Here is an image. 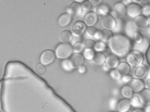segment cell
I'll return each mask as SVG.
<instances>
[{
  "mask_svg": "<svg viewBox=\"0 0 150 112\" xmlns=\"http://www.w3.org/2000/svg\"><path fill=\"white\" fill-rule=\"evenodd\" d=\"M109 47L112 52L116 56L123 57L129 53L131 47L130 40L127 36L118 34L113 36L109 41Z\"/></svg>",
  "mask_w": 150,
  "mask_h": 112,
  "instance_id": "cell-1",
  "label": "cell"
},
{
  "mask_svg": "<svg viewBox=\"0 0 150 112\" xmlns=\"http://www.w3.org/2000/svg\"><path fill=\"white\" fill-rule=\"evenodd\" d=\"M73 48L69 43H61L57 46L55 50L56 57L59 59L69 57L73 53Z\"/></svg>",
  "mask_w": 150,
  "mask_h": 112,
  "instance_id": "cell-2",
  "label": "cell"
},
{
  "mask_svg": "<svg viewBox=\"0 0 150 112\" xmlns=\"http://www.w3.org/2000/svg\"><path fill=\"white\" fill-rule=\"evenodd\" d=\"M144 60L143 53L139 50L134 49L128 54L127 57V62L130 66H136L142 64Z\"/></svg>",
  "mask_w": 150,
  "mask_h": 112,
  "instance_id": "cell-3",
  "label": "cell"
},
{
  "mask_svg": "<svg viewBox=\"0 0 150 112\" xmlns=\"http://www.w3.org/2000/svg\"><path fill=\"white\" fill-rule=\"evenodd\" d=\"M101 22L102 26L107 30H112L116 27V21L113 16L110 14L107 13L103 16Z\"/></svg>",
  "mask_w": 150,
  "mask_h": 112,
  "instance_id": "cell-4",
  "label": "cell"
},
{
  "mask_svg": "<svg viewBox=\"0 0 150 112\" xmlns=\"http://www.w3.org/2000/svg\"><path fill=\"white\" fill-rule=\"evenodd\" d=\"M55 56V53L52 50H46L40 55V62L45 66L49 65L54 61Z\"/></svg>",
  "mask_w": 150,
  "mask_h": 112,
  "instance_id": "cell-5",
  "label": "cell"
},
{
  "mask_svg": "<svg viewBox=\"0 0 150 112\" xmlns=\"http://www.w3.org/2000/svg\"><path fill=\"white\" fill-rule=\"evenodd\" d=\"M148 69L144 64L142 63L136 66L133 71V77L137 79H143L147 75Z\"/></svg>",
  "mask_w": 150,
  "mask_h": 112,
  "instance_id": "cell-6",
  "label": "cell"
},
{
  "mask_svg": "<svg viewBox=\"0 0 150 112\" xmlns=\"http://www.w3.org/2000/svg\"><path fill=\"white\" fill-rule=\"evenodd\" d=\"M142 8L139 4L135 3L129 4L127 7V13L131 18H135L141 15Z\"/></svg>",
  "mask_w": 150,
  "mask_h": 112,
  "instance_id": "cell-7",
  "label": "cell"
},
{
  "mask_svg": "<svg viewBox=\"0 0 150 112\" xmlns=\"http://www.w3.org/2000/svg\"><path fill=\"white\" fill-rule=\"evenodd\" d=\"M113 13L117 18H123L127 13V8L125 4L122 2L115 4L114 6Z\"/></svg>",
  "mask_w": 150,
  "mask_h": 112,
  "instance_id": "cell-8",
  "label": "cell"
},
{
  "mask_svg": "<svg viewBox=\"0 0 150 112\" xmlns=\"http://www.w3.org/2000/svg\"><path fill=\"white\" fill-rule=\"evenodd\" d=\"M69 61L73 69L77 68L83 63L84 56L79 53H76L71 56Z\"/></svg>",
  "mask_w": 150,
  "mask_h": 112,
  "instance_id": "cell-9",
  "label": "cell"
},
{
  "mask_svg": "<svg viewBox=\"0 0 150 112\" xmlns=\"http://www.w3.org/2000/svg\"><path fill=\"white\" fill-rule=\"evenodd\" d=\"M86 25L81 21L76 22L72 27V32L73 35L76 37H79L82 35L86 30Z\"/></svg>",
  "mask_w": 150,
  "mask_h": 112,
  "instance_id": "cell-10",
  "label": "cell"
},
{
  "mask_svg": "<svg viewBox=\"0 0 150 112\" xmlns=\"http://www.w3.org/2000/svg\"><path fill=\"white\" fill-rule=\"evenodd\" d=\"M82 6L78 2H74L68 9L69 14L73 17H77L82 12Z\"/></svg>",
  "mask_w": 150,
  "mask_h": 112,
  "instance_id": "cell-11",
  "label": "cell"
},
{
  "mask_svg": "<svg viewBox=\"0 0 150 112\" xmlns=\"http://www.w3.org/2000/svg\"><path fill=\"white\" fill-rule=\"evenodd\" d=\"M130 87L132 88L133 91L136 93L140 92L144 89V83L142 79L133 78L130 83Z\"/></svg>",
  "mask_w": 150,
  "mask_h": 112,
  "instance_id": "cell-12",
  "label": "cell"
},
{
  "mask_svg": "<svg viewBox=\"0 0 150 112\" xmlns=\"http://www.w3.org/2000/svg\"><path fill=\"white\" fill-rule=\"evenodd\" d=\"M137 31V28L133 21L127 22L125 26V33L128 38H134V34Z\"/></svg>",
  "mask_w": 150,
  "mask_h": 112,
  "instance_id": "cell-13",
  "label": "cell"
},
{
  "mask_svg": "<svg viewBox=\"0 0 150 112\" xmlns=\"http://www.w3.org/2000/svg\"><path fill=\"white\" fill-rule=\"evenodd\" d=\"M134 22L137 29H146L149 25V22L147 18L144 16L142 15H140L135 18Z\"/></svg>",
  "mask_w": 150,
  "mask_h": 112,
  "instance_id": "cell-14",
  "label": "cell"
},
{
  "mask_svg": "<svg viewBox=\"0 0 150 112\" xmlns=\"http://www.w3.org/2000/svg\"><path fill=\"white\" fill-rule=\"evenodd\" d=\"M139 98L144 105L148 106L150 104V89H144L139 94Z\"/></svg>",
  "mask_w": 150,
  "mask_h": 112,
  "instance_id": "cell-15",
  "label": "cell"
},
{
  "mask_svg": "<svg viewBox=\"0 0 150 112\" xmlns=\"http://www.w3.org/2000/svg\"><path fill=\"white\" fill-rule=\"evenodd\" d=\"M98 21V16L95 12H90L86 14L85 17L84 22L88 26H93Z\"/></svg>",
  "mask_w": 150,
  "mask_h": 112,
  "instance_id": "cell-16",
  "label": "cell"
},
{
  "mask_svg": "<svg viewBox=\"0 0 150 112\" xmlns=\"http://www.w3.org/2000/svg\"><path fill=\"white\" fill-rule=\"evenodd\" d=\"M131 104L130 100L125 99L120 100L117 104V109L120 112H127L130 109Z\"/></svg>",
  "mask_w": 150,
  "mask_h": 112,
  "instance_id": "cell-17",
  "label": "cell"
},
{
  "mask_svg": "<svg viewBox=\"0 0 150 112\" xmlns=\"http://www.w3.org/2000/svg\"><path fill=\"white\" fill-rule=\"evenodd\" d=\"M106 64L109 68H115L119 64V60L118 57L114 55H108L106 59Z\"/></svg>",
  "mask_w": 150,
  "mask_h": 112,
  "instance_id": "cell-18",
  "label": "cell"
},
{
  "mask_svg": "<svg viewBox=\"0 0 150 112\" xmlns=\"http://www.w3.org/2000/svg\"><path fill=\"white\" fill-rule=\"evenodd\" d=\"M150 44L149 40L146 38H144L143 40L141 43H135L134 46V49L139 50L144 53L145 52H146Z\"/></svg>",
  "mask_w": 150,
  "mask_h": 112,
  "instance_id": "cell-19",
  "label": "cell"
},
{
  "mask_svg": "<svg viewBox=\"0 0 150 112\" xmlns=\"http://www.w3.org/2000/svg\"><path fill=\"white\" fill-rule=\"evenodd\" d=\"M106 60L105 55L101 52H97L94 54L93 59V63L96 65L101 66L103 65Z\"/></svg>",
  "mask_w": 150,
  "mask_h": 112,
  "instance_id": "cell-20",
  "label": "cell"
},
{
  "mask_svg": "<svg viewBox=\"0 0 150 112\" xmlns=\"http://www.w3.org/2000/svg\"><path fill=\"white\" fill-rule=\"evenodd\" d=\"M72 20V16L69 13H64L59 17L58 23L60 26L65 27L69 24Z\"/></svg>",
  "mask_w": 150,
  "mask_h": 112,
  "instance_id": "cell-21",
  "label": "cell"
},
{
  "mask_svg": "<svg viewBox=\"0 0 150 112\" xmlns=\"http://www.w3.org/2000/svg\"><path fill=\"white\" fill-rule=\"evenodd\" d=\"M117 67V70L122 76L128 74L130 71V65L124 62L119 63Z\"/></svg>",
  "mask_w": 150,
  "mask_h": 112,
  "instance_id": "cell-22",
  "label": "cell"
},
{
  "mask_svg": "<svg viewBox=\"0 0 150 112\" xmlns=\"http://www.w3.org/2000/svg\"><path fill=\"white\" fill-rule=\"evenodd\" d=\"M59 40L63 43H69L72 41V33L68 30H64L61 33L59 36Z\"/></svg>",
  "mask_w": 150,
  "mask_h": 112,
  "instance_id": "cell-23",
  "label": "cell"
},
{
  "mask_svg": "<svg viewBox=\"0 0 150 112\" xmlns=\"http://www.w3.org/2000/svg\"><path fill=\"white\" fill-rule=\"evenodd\" d=\"M121 94L125 98H130L133 95V89L130 86L125 85L122 89Z\"/></svg>",
  "mask_w": 150,
  "mask_h": 112,
  "instance_id": "cell-24",
  "label": "cell"
},
{
  "mask_svg": "<svg viewBox=\"0 0 150 112\" xmlns=\"http://www.w3.org/2000/svg\"><path fill=\"white\" fill-rule=\"evenodd\" d=\"M35 72L38 75L41 77H43L45 74L46 72V69L45 65H43L41 63H38L35 67Z\"/></svg>",
  "mask_w": 150,
  "mask_h": 112,
  "instance_id": "cell-25",
  "label": "cell"
},
{
  "mask_svg": "<svg viewBox=\"0 0 150 112\" xmlns=\"http://www.w3.org/2000/svg\"><path fill=\"white\" fill-rule=\"evenodd\" d=\"M130 101L131 105L133 107L139 108H142L144 106L138 96H133L130 99Z\"/></svg>",
  "mask_w": 150,
  "mask_h": 112,
  "instance_id": "cell-26",
  "label": "cell"
},
{
  "mask_svg": "<svg viewBox=\"0 0 150 112\" xmlns=\"http://www.w3.org/2000/svg\"><path fill=\"white\" fill-rule=\"evenodd\" d=\"M102 37L101 39L104 42H108L112 38V33L110 30H107V29L103 30L102 31Z\"/></svg>",
  "mask_w": 150,
  "mask_h": 112,
  "instance_id": "cell-27",
  "label": "cell"
},
{
  "mask_svg": "<svg viewBox=\"0 0 150 112\" xmlns=\"http://www.w3.org/2000/svg\"><path fill=\"white\" fill-rule=\"evenodd\" d=\"M109 10L108 7L107 5H104L96 9L95 12L96 14H98L99 15L104 16L105 14H107Z\"/></svg>",
  "mask_w": 150,
  "mask_h": 112,
  "instance_id": "cell-28",
  "label": "cell"
},
{
  "mask_svg": "<svg viewBox=\"0 0 150 112\" xmlns=\"http://www.w3.org/2000/svg\"><path fill=\"white\" fill-rule=\"evenodd\" d=\"M94 51L92 49H85L83 53V56L84 58L88 60H93L94 56Z\"/></svg>",
  "mask_w": 150,
  "mask_h": 112,
  "instance_id": "cell-29",
  "label": "cell"
},
{
  "mask_svg": "<svg viewBox=\"0 0 150 112\" xmlns=\"http://www.w3.org/2000/svg\"><path fill=\"white\" fill-rule=\"evenodd\" d=\"M73 48L75 53H80L83 49V44L82 42L78 41L74 44Z\"/></svg>",
  "mask_w": 150,
  "mask_h": 112,
  "instance_id": "cell-30",
  "label": "cell"
},
{
  "mask_svg": "<svg viewBox=\"0 0 150 112\" xmlns=\"http://www.w3.org/2000/svg\"><path fill=\"white\" fill-rule=\"evenodd\" d=\"M62 68L65 71L69 72L71 71L73 69V68L71 67L70 64V61L68 60H64L62 62Z\"/></svg>",
  "mask_w": 150,
  "mask_h": 112,
  "instance_id": "cell-31",
  "label": "cell"
},
{
  "mask_svg": "<svg viewBox=\"0 0 150 112\" xmlns=\"http://www.w3.org/2000/svg\"><path fill=\"white\" fill-rule=\"evenodd\" d=\"M106 47V44L103 42H97L94 47V49L97 52H103Z\"/></svg>",
  "mask_w": 150,
  "mask_h": 112,
  "instance_id": "cell-32",
  "label": "cell"
},
{
  "mask_svg": "<svg viewBox=\"0 0 150 112\" xmlns=\"http://www.w3.org/2000/svg\"><path fill=\"white\" fill-rule=\"evenodd\" d=\"M84 48L85 49H93L94 48L95 42L91 40H86L83 43Z\"/></svg>",
  "mask_w": 150,
  "mask_h": 112,
  "instance_id": "cell-33",
  "label": "cell"
},
{
  "mask_svg": "<svg viewBox=\"0 0 150 112\" xmlns=\"http://www.w3.org/2000/svg\"><path fill=\"white\" fill-rule=\"evenodd\" d=\"M110 76L111 78L116 80L120 79L121 77V75L117 69H113L111 70L110 73Z\"/></svg>",
  "mask_w": 150,
  "mask_h": 112,
  "instance_id": "cell-34",
  "label": "cell"
},
{
  "mask_svg": "<svg viewBox=\"0 0 150 112\" xmlns=\"http://www.w3.org/2000/svg\"><path fill=\"white\" fill-rule=\"evenodd\" d=\"M134 38L136 43H140L143 40V36L141 33L137 31L134 34Z\"/></svg>",
  "mask_w": 150,
  "mask_h": 112,
  "instance_id": "cell-35",
  "label": "cell"
},
{
  "mask_svg": "<svg viewBox=\"0 0 150 112\" xmlns=\"http://www.w3.org/2000/svg\"><path fill=\"white\" fill-rule=\"evenodd\" d=\"M142 13L144 16H150V5L145 4L142 8Z\"/></svg>",
  "mask_w": 150,
  "mask_h": 112,
  "instance_id": "cell-36",
  "label": "cell"
},
{
  "mask_svg": "<svg viewBox=\"0 0 150 112\" xmlns=\"http://www.w3.org/2000/svg\"><path fill=\"white\" fill-rule=\"evenodd\" d=\"M97 30L94 27L92 26H89L86 29V34L90 37H94Z\"/></svg>",
  "mask_w": 150,
  "mask_h": 112,
  "instance_id": "cell-37",
  "label": "cell"
},
{
  "mask_svg": "<svg viewBox=\"0 0 150 112\" xmlns=\"http://www.w3.org/2000/svg\"><path fill=\"white\" fill-rule=\"evenodd\" d=\"M132 79H133V77H132V76L129 74L123 75L122 76V82L126 83L130 82L132 81Z\"/></svg>",
  "mask_w": 150,
  "mask_h": 112,
  "instance_id": "cell-38",
  "label": "cell"
},
{
  "mask_svg": "<svg viewBox=\"0 0 150 112\" xmlns=\"http://www.w3.org/2000/svg\"><path fill=\"white\" fill-rule=\"evenodd\" d=\"M91 7V3L89 1H85L83 2L82 4V8L85 11H88L90 9Z\"/></svg>",
  "mask_w": 150,
  "mask_h": 112,
  "instance_id": "cell-39",
  "label": "cell"
},
{
  "mask_svg": "<svg viewBox=\"0 0 150 112\" xmlns=\"http://www.w3.org/2000/svg\"><path fill=\"white\" fill-rule=\"evenodd\" d=\"M117 100L115 99H111L109 103V106H110V108L112 110H115L117 106Z\"/></svg>",
  "mask_w": 150,
  "mask_h": 112,
  "instance_id": "cell-40",
  "label": "cell"
},
{
  "mask_svg": "<svg viewBox=\"0 0 150 112\" xmlns=\"http://www.w3.org/2000/svg\"><path fill=\"white\" fill-rule=\"evenodd\" d=\"M145 53H146L145 57H146V60H147L149 65L150 66V44Z\"/></svg>",
  "mask_w": 150,
  "mask_h": 112,
  "instance_id": "cell-41",
  "label": "cell"
},
{
  "mask_svg": "<svg viewBox=\"0 0 150 112\" xmlns=\"http://www.w3.org/2000/svg\"><path fill=\"white\" fill-rule=\"evenodd\" d=\"M102 37V31H97L94 37L97 40L101 39Z\"/></svg>",
  "mask_w": 150,
  "mask_h": 112,
  "instance_id": "cell-42",
  "label": "cell"
},
{
  "mask_svg": "<svg viewBox=\"0 0 150 112\" xmlns=\"http://www.w3.org/2000/svg\"><path fill=\"white\" fill-rule=\"evenodd\" d=\"M86 71V68L84 66L81 65L78 68V71L80 74H84Z\"/></svg>",
  "mask_w": 150,
  "mask_h": 112,
  "instance_id": "cell-43",
  "label": "cell"
},
{
  "mask_svg": "<svg viewBox=\"0 0 150 112\" xmlns=\"http://www.w3.org/2000/svg\"><path fill=\"white\" fill-rule=\"evenodd\" d=\"M90 1L93 5L97 6L101 2L102 0H90Z\"/></svg>",
  "mask_w": 150,
  "mask_h": 112,
  "instance_id": "cell-44",
  "label": "cell"
},
{
  "mask_svg": "<svg viewBox=\"0 0 150 112\" xmlns=\"http://www.w3.org/2000/svg\"><path fill=\"white\" fill-rule=\"evenodd\" d=\"M111 49L110 48H107V47H106L105 48V50L103 51V53L105 55V56H108V55H110V52H111Z\"/></svg>",
  "mask_w": 150,
  "mask_h": 112,
  "instance_id": "cell-45",
  "label": "cell"
},
{
  "mask_svg": "<svg viewBox=\"0 0 150 112\" xmlns=\"http://www.w3.org/2000/svg\"><path fill=\"white\" fill-rule=\"evenodd\" d=\"M145 88L146 89H150V78H148L145 81L144 83Z\"/></svg>",
  "mask_w": 150,
  "mask_h": 112,
  "instance_id": "cell-46",
  "label": "cell"
},
{
  "mask_svg": "<svg viewBox=\"0 0 150 112\" xmlns=\"http://www.w3.org/2000/svg\"><path fill=\"white\" fill-rule=\"evenodd\" d=\"M103 69L105 71H107L109 70V68L108 67L107 64L105 63V64H103Z\"/></svg>",
  "mask_w": 150,
  "mask_h": 112,
  "instance_id": "cell-47",
  "label": "cell"
},
{
  "mask_svg": "<svg viewBox=\"0 0 150 112\" xmlns=\"http://www.w3.org/2000/svg\"><path fill=\"white\" fill-rule=\"evenodd\" d=\"M131 0H123V3L125 5H128L131 2Z\"/></svg>",
  "mask_w": 150,
  "mask_h": 112,
  "instance_id": "cell-48",
  "label": "cell"
},
{
  "mask_svg": "<svg viewBox=\"0 0 150 112\" xmlns=\"http://www.w3.org/2000/svg\"><path fill=\"white\" fill-rule=\"evenodd\" d=\"M145 112H150V104L147 106L145 109Z\"/></svg>",
  "mask_w": 150,
  "mask_h": 112,
  "instance_id": "cell-49",
  "label": "cell"
},
{
  "mask_svg": "<svg viewBox=\"0 0 150 112\" xmlns=\"http://www.w3.org/2000/svg\"><path fill=\"white\" fill-rule=\"evenodd\" d=\"M132 112H144V111H143L141 109H136V110H134Z\"/></svg>",
  "mask_w": 150,
  "mask_h": 112,
  "instance_id": "cell-50",
  "label": "cell"
},
{
  "mask_svg": "<svg viewBox=\"0 0 150 112\" xmlns=\"http://www.w3.org/2000/svg\"><path fill=\"white\" fill-rule=\"evenodd\" d=\"M147 30H146V33L147 34L149 35V36H150V26L149 28H147Z\"/></svg>",
  "mask_w": 150,
  "mask_h": 112,
  "instance_id": "cell-51",
  "label": "cell"
},
{
  "mask_svg": "<svg viewBox=\"0 0 150 112\" xmlns=\"http://www.w3.org/2000/svg\"><path fill=\"white\" fill-rule=\"evenodd\" d=\"M136 3H141L142 1H143V0H133Z\"/></svg>",
  "mask_w": 150,
  "mask_h": 112,
  "instance_id": "cell-52",
  "label": "cell"
},
{
  "mask_svg": "<svg viewBox=\"0 0 150 112\" xmlns=\"http://www.w3.org/2000/svg\"><path fill=\"white\" fill-rule=\"evenodd\" d=\"M147 19H148V22H149V25L150 26V16H148Z\"/></svg>",
  "mask_w": 150,
  "mask_h": 112,
  "instance_id": "cell-53",
  "label": "cell"
},
{
  "mask_svg": "<svg viewBox=\"0 0 150 112\" xmlns=\"http://www.w3.org/2000/svg\"><path fill=\"white\" fill-rule=\"evenodd\" d=\"M75 1L78 2H82L84 0H75Z\"/></svg>",
  "mask_w": 150,
  "mask_h": 112,
  "instance_id": "cell-54",
  "label": "cell"
},
{
  "mask_svg": "<svg viewBox=\"0 0 150 112\" xmlns=\"http://www.w3.org/2000/svg\"></svg>",
  "mask_w": 150,
  "mask_h": 112,
  "instance_id": "cell-55",
  "label": "cell"
}]
</instances>
